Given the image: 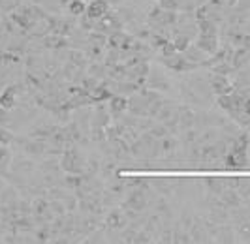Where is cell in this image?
Listing matches in <instances>:
<instances>
[{"label": "cell", "mask_w": 250, "mask_h": 244, "mask_svg": "<svg viewBox=\"0 0 250 244\" xmlns=\"http://www.w3.org/2000/svg\"><path fill=\"white\" fill-rule=\"evenodd\" d=\"M107 0H90V4L85 8V13L90 19H100L107 13Z\"/></svg>", "instance_id": "6da1fadb"}, {"label": "cell", "mask_w": 250, "mask_h": 244, "mask_svg": "<svg viewBox=\"0 0 250 244\" xmlns=\"http://www.w3.org/2000/svg\"><path fill=\"white\" fill-rule=\"evenodd\" d=\"M200 47L205 49V51H209V53H213V51H216V40H214V36H201L200 40Z\"/></svg>", "instance_id": "7a4b0ae2"}, {"label": "cell", "mask_w": 250, "mask_h": 244, "mask_svg": "<svg viewBox=\"0 0 250 244\" xmlns=\"http://www.w3.org/2000/svg\"><path fill=\"white\" fill-rule=\"evenodd\" d=\"M85 8H87V6H85L81 0H72V2H70V12L75 13V15L85 12Z\"/></svg>", "instance_id": "3957f363"}, {"label": "cell", "mask_w": 250, "mask_h": 244, "mask_svg": "<svg viewBox=\"0 0 250 244\" xmlns=\"http://www.w3.org/2000/svg\"><path fill=\"white\" fill-rule=\"evenodd\" d=\"M245 109H249V111H250V100L247 102V103H245Z\"/></svg>", "instance_id": "277c9868"}, {"label": "cell", "mask_w": 250, "mask_h": 244, "mask_svg": "<svg viewBox=\"0 0 250 244\" xmlns=\"http://www.w3.org/2000/svg\"><path fill=\"white\" fill-rule=\"evenodd\" d=\"M160 2H162V0H160Z\"/></svg>", "instance_id": "5b68a950"}]
</instances>
